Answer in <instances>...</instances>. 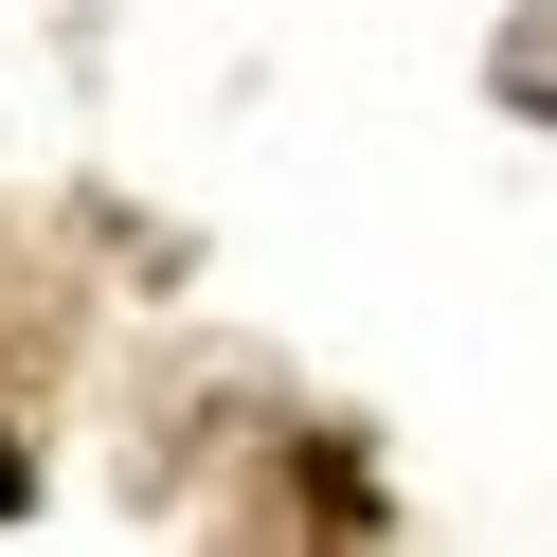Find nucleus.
<instances>
[{
	"label": "nucleus",
	"instance_id": "1",
	"mask_svg": "<svg viewBox=\"0 0 557 557\" xmlns=\"http://www.w3.org/2000/svg\"><path fill=\"white\" fill-rule=\"evenodd\" d=\"M18 485H37V449H18V432H0V521H18Z\"/></svg>",
	"mask_w": 557,
	"mask_h": 557
}]
</instances>
